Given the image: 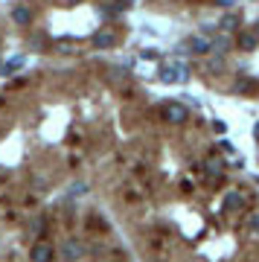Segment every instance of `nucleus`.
I'll return each instance as SVG.
<instances>
[{
	"label": "nucleus",
	"mask_w": 259,
	"mask_h": 262,
	"mask_svg": "<svg viewBox=\"0 0 259 262\" xmlns=\"http://www.w3.org/2000/svg\"><path fill=\"white\" fill-rule=\"evenodd\" d=\"M253 134H256V140H259V122H256V125H253Z\"/></svg>",
	"instance_id": "19"
},
{
	"label": "nucleus",
	"mask_w": 259,
	"mask_h": 262,
	"mask_svg": "<svg viewBox=\"0 0 259 262\" xmlns=\"http://www.w3.org/2000/svg\"><path fill=\"white\" fill-rule=\"evenodd\" d=\"M41 230H44V222H41V219H35V222H32V233H41Z\"/></svg>",
	"instance_id": "18"
},
{
	"label": "nucleus",
	"mask_w": 259,
	"mask_h": 262,
	"mask_svg": "<svg viewBox=\"0 0 259 262\" xmlns=\"http://www.w3.org/2000/svg\"><path fill=\"white\" fill-rule=\"evenodd\" d=\"M114 44H117V35L114 32H96L93 35V47L96 50H111Z\"/></svg>",
	"instance_id": "6"
},
{
	"label": "nucleus",
	"mask_w": 259,
	"mask_h": 262,
	"mask_svg": "<svg viewBox=\"0 0 259 262\" xmlns=\"http://www.w3.org/2000/svg\"><path fill=\"white\" fill-rule=\"evenodd\" d=\"M256 47H259V38L253 32H242L239 35V50H248L250 53V50H256Z\"/></svg>",
	"instance_id": "8"
},
{
	"label": "nucleus",
	"mask_w": 259,
	"mask_h": 262,
	"mask_svg": "<svg viewBox=\"0 0 259 262\" xmlns=\"http://www.w3.org/2000/svg\"><path fill=\"white\" fill-rule=\"evenodd\" d=\"M222 166H224V163H222L219 158H210L207 163H204V169H207V175H215V178L222 175Z\"/></svg>",
	"instance_id": "11"
},
{
	"label": "nucleus",
	"mask_w": 259,
	"mask_h": 262,
	"mask_svg": "<svg viewBox=\"0 0 259 262\" xmlns=\"http://www.w3.org/2000/svg\"><path fill=\"white\" fill-rule=\"evenodd\" d=\"M207 70H210V73H219V70H224V56L210 58V64H207Z\"/></svg>",
	"instance_id": "13"
},
{
	"label": "nucleus",
	"mask_w": 259,
	"mask_h": 262,
	"mask_svg": "<svg viewBox=\"0 0 259 262\" xmlns=\"http://www.w3.org/2000/svg\"><path fill=\"white\" fill-rule=\"evenodd\" d=\"M160 79H163V82H186V79H189V70H186V64L175 61V64L163 67V73H160Z\"/></svg>",
	"instance_id": "2"
},
{
	"label": "nucleus",
	"mask_w": 259,
	"mask_h": 262,
	"mask_svg": "<svg viewBox=\"0 0 259 262\" xmlns=\"http://www.w3.org/2000/svg\"><path fill=\"white\" fill-rule=\"evenodd\" d=\"M12 18L18 20V24H24V27H27L29 20H32V12H29V9H27V6H18V9L12 12Z\"/></svg>",
	"instance_id": "10"
},
{
	"label": "nucleus",
	"mask_w": 259,
	"mask_h": 262,
	"mask_svg": "<svg viewBox=\"0 0 259 262\" xmlns=\"http://www.w3.org/2000/svg\"><path fill=\"white\" fill-rule=\"evenodd\" d=\"M84 192H88L84 184H73V187H70V195H84Z\"/></svg>",
	"instance_id": "17"
},
{
	"label": "nucleus",
	"mask_w": 259,
	"mask_h": 262,
	"mask_svg": "<svg viewBox=\"0 0 259 262\" xmlns=\"http://www.w3.org/2000/svg\"><path fill=\"white\" fill-rule=\"evenodd\" d=\"M29 262H53V245L47 242H38L29 253Z\"/></svg>",
	"instance_id": "3"
},
{
	"label": "nucleus",
	"mask_w": 259,
	"mask_h": 262,
	"mask_svg": "<svg viewBox=\"0 0 259 262\" xmlns=\"http://www.w3.org/2000/svg\"><path fill=\"white\" fill-rule=\"evenodd\" d=\"M248 230H250V236H259V213H253V215H250Z\"/></svg>",
	"instance_id": "16"
},
{
	"label": "nucleus",
	"mask_w": 259,
	"mask_h": 262,
	"mask_svg": "<svg viewBox=\"0 0 259 262\" xmlns=\"http://www.w3.org/2000/svg\"><path fill=\"white\" fill-rule=\"evenodd\" d=\"M210 50H215L219 56H224V53L230 50V38L227 35H215V41H210Z\"/></svg>",
	"instance_id": "9"
},
{
	"label": "nucleus",
	"mask_w": 259,
	"mask_h": 262,
	"mask_svg": "<svg viewBox=\"0 0 259 262\" xmlns=\"http://www.w3.org/2000/svg\"><path fill=\"white\" fill-rule=\"evenodd\" d=\"M61 256H64V262H76L79 256H82V242H76V239H67L64 248H61Z\"/></svg>",
	"instance_id": "5"
},
{
	"label": "nucleus",
	"mask_w": 259,
	"mask_h": 262,
	"mask_svg": "<svg viewBox=\"0 0 259 262\" xmlns=\"http://www.w3.org/2000/svg\"><path fill=\"white\" fill-rule=\"evenodd\" d=\"M20 64H24V56L12 58V61H6V64H3V73H12V70H18Z\"/></svg>",
	"instance_id": "15"
},
{
	"label": "nucleus",
	"mask_w": 259,
	"mask_h": 262,
	"mask_svg": "<svg viewBox=\"0 0 259 262\" xmlns=\"http://www.w3.org/2000/svg\"><path fill=\"white\" fill-rule=\"evenodd\" d=\"M253 35H256V38H259V27H256V32H253Z\"/></svg>",
	"instance_id": "20"
},
{
	"label": "nucleus",
	"mask_w": 259,
	"mask_h": 262,
	"mask_svg": "<svg viewBox=\"0 0 259 262\" xmlns=\"http://www.w3.org/2000/svg\"><path fill=\"white\" fill-rule=\"evenodd\" d=\"M236 24H239V15H233V12H230V15H224V18H222V29H233V27H236Z\"/></svg>",
	"instance_id": "14"
},
{
	"label": "nucleus",
	"mask_w": 259,
	"mask_h": 262,
	"mask_svg": "<svg viewBox=\"0 0 259 262\" xmlns=\"http://www.w3.org/2000/svg\"><path fill=\"white\" fill-rule=\"evenodd\" d=\"M186 53H195V56H204V53H210V41L204 35H192L186 41Z\"/></svg>",
	"instance_id": "4"
},
{
	"label": "nucleus",
	"mask_w": 259,
	"mask_h": 262,
	"mask_svg": "<svg viewBox=\"0 0 259 262\" xmlns=\"http://www.w3.org/2000/svg\"><path fill=\"white\" fill-rule=\"evenodd\" d=\"M242 204H245V195H242V192H227L222 210H224V213H233V210H236V207H242Z\"/></svg>",
	"instance_id": "7"
},
{
	"label": "nucleus",
	"mask_w": 259,
	"mask_h": 262,
	"mask_svg": "<svg viewBox=\"0 0 259 262\" xmlns=\"http://www.w3.org/2000/svg\"><path fill=\"white\" fill-rule=\"evenodd\" d=\"M160 114H163V120L175 122V125L186 122V117H189V111H186V105H181V102H166Z\"/></svg>",
	"instance_id": "1"
},
{
	"label": "nucleus",
	"mask_w": 259,
	"mask_h": 262,
	"mask_svg": "<svg viewBox=\"0 0 259 262\" xmlns=\"http://www.w3.org/2000/svg\"><path fill=\"white\" fill-rule=\"evenodd\" d=\"M236 91H239V94H250V91H253V82H250L248 76H242L239 82H236Z\"/></svg>",
	"instance_id": "12"
}]
</instances>
